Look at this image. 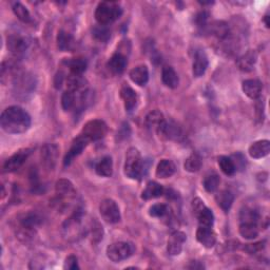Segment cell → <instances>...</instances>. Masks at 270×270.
I'll return each mask as SVG.
<instances>
[{
	"instance_id": "33",
	"label": "cell",
	"mask_w": 270,
	"mask_h": 270,
	"mask_svg": "<svg viewBox=\"0 0 270 270\" xmlns=\"http://www.w3.org/2000/svg\"><path fill=\"white\" fill-rule=\"evenodd\" d=\"M202 165H203V161H202L201 155L193 152L192 154H190L187 157L184 164V168L186 171L190 173H194V172H197L198 170L202 168Z\"/></svg>"
},
{
	"instance_id": "17",
	"label": "cell",
	"mask_w": 270,
	"mask_h": 270,
	"mask_svg": "<svg viewBox=\"0 0 270 270\" xmlns=\"http://www.w3.org/2000/svg\"><path fill=\"white\" fill-rule=\"evenodd\" d=\"M121 97L124 102L126 111L131 112L132 110L136 107L137 102H138V96L136 92L130 86L124 85L121 88Z\"/></svg>"
},
{
	"instance_id": "13",
	"label": "cell",
	"mask_w": 270,
	"mask_h": 270,
	"mask_svg": "<svg viewBox=\"0 0 270 270\" xmlns=\"http://www.w3.org/2000/svg\"><path fill=\"white\" fill-rule=\"evenodd\" d=\"M187 236L183 231H174L168 239L167 251L171 255L181 254Z\"/></svg>"
},
{
	"instance_id": "26",
	"label": "cell",
	"mask_w": 270,
	"mask_h": 270,
	"mask_svg": "<svg viewBox=\"0 0 270 270\" xmlns=\"http://www.w3.org/2000/svg\"><path fill=\"white\" fill-rule=\"evenodd\" d=\"M57 47L62 52H71L75 47V41L71 34L59 31L57 35Z\"/></svg>"
},
{
	"instance_id": "48",
	"label": "cell",
	"mask_w": 270,
	"mask_h": 270,
	"mask_svg": "<svg viewBox=\"0 0 270 270\" xmlns=\"http://www.w3.org/2000/svg\"><path fill=\"white\" fill-rule=\"evenodd\" d=\"M188 268H190V269H203L204 265L197 261H192L191 265H189Z\"/></svg>"
},
{
	"instance_id": "20",
	"label": "cell",
	"mask_w": 270,
	"mask_h": 270,
	"mask_svg": "<svg viewBox=\"0 0 270 270\" xmlns=\"http://www.w3.org/2000/svg\"><path fill=\"white\" fill-rule=\"evenodd\" d=\"M249 155L252 158L258 159L267 156L270 152V142L267 139H262V141L254 142L249 147Z\"/></svg>"
},
{
	"instance_id": "47",
	"label": "cell",
	"mask_w": 270,
	"mask_h": 270,
	"mask_svg": "<svg viewBox=\"0 0 270 270\" xmlns=\"http://www.w3.org/2000/svg\"><path fill=\"white\" fill-rule=\"evenodd\" d=\"M191 206H192V211H193V213L195 215L196 213H198L205 207V204H204V202L202 201L201 198L196 197V198H194L193 201H192Z\"/></svg>"
},
{
	"instance_id": "24",
	"label": "cell",
	"mask_w": 270,
	"mask_h": 270,
	"mask_svg": "<svg viewBox=\"0 0 270 270\" xmlns=\"http://www.w3.org/2000/svg\"><path fill=\"white\" fill-rule=\"evenodd\" d=\"M176 171V166L171 159H162L156 167L155 174L158 178H168Z\"/></svg>"
},
{
	"instance_id": "46",
	"label": "cell",
	"mask_w": 270,
	"mask_h": 270,
	"mask_svg": "<svg viewBox=\"0 0 270 270\" xmlns=\"http://www.w3.org/2000/svg\"><path fill=\"white\" fill-rule=\"evenodd\" d=\"M264 248V242H258V243H254V244H248L245 249L246 251L249 253H256L258 251H261V250Z\"/></svg>"
},
{
	"instance_id": "4",
	"label": "cell",
	"mask_w": 270,
	"mask_h": 270,
	"mask_svg": "<svg viewBox=\"0 0 270 270\" xmlns=\"http://www.w3.org/2000/svg\"><path fill=\"white\" fill-rule=\"evenodd\" d=\"M135 252V246L130 242H116L107 247L106 253L110 261L114 263L122 262L132 256Z\"/></svg>"
},
{
	"instance_id": "30",
	"label": "cell",
	"mask_w": 270,
	"mask_h": 270,
	"mask_svg": "<svg viewBox=\"0 0 270 270\" xmlns=\"http://www.w3.org/2000/svg\"><path fill=\"white\" fill-rule=\"evenodd\" d=\"M165 117L164 114L161 111H157V110H154V111L150 112L146 116V126L150 129L153 130V131H157V129L162 126V124L165 122Z\"/></svg>"
},
{
	"instance_id": "25",
	"label": "cell",
	"mask_w": 270,
	"mask_h": 270,
	"mask_svg": "<svg viewBox=\"0 0 270 270\" xmlns=\"http://www.w3.org/2000/svg\"><path fill=\"white\" fill-rule=\"evenodd\" d=\"M162 81H163V84L170 89H175L179 85L178 75L175 72V70L170 66H166L163 68Z\"/></svg>"
},
{
	"instance_id": "18",
	"label": "cell",
	"mask_w": 270,
	"mask_h": 270,
	"mask_svg": "<svg viewBox=\"0 0 270 270\" xmlns=\"http://www.w3.org/2000/svg\"><path fill=\"white\" fill-rule=\"evenodd\" d=\"M128 65V59L121 52L114 53L108 62V69L114 74H122Z\"/></svg>"
},
{
	"instance_id": "21",
	"label": "cell",
	"mask_w": 270,
	"mask_h": 270,
	"mask_svg": "<svg viewBox=\"0 0 270 270\" xmlns=\"http://www.w3.org/2000/svg\"><path fill=\"white\" fill-rule=\"evenodd\" d=\"M131 81L139 87H143L147 85L149 81V70L148 67L145 65H139L133 68L129 73Z\"/></svg>"
},
{
	"instance_id": "5",
	"label": "cell",
	"mask_w": 270,
	"mask_h": 270,
	"mask_svg": "<svg viewBox=\"0 0 270 270\" xmlns=\"http://www.w3.org/2000/svg\"><path fill=\"white\" fill-rule=\"evenodd\" d=\"M107 133L108 126L104 121H102V119H92V121H89L85 124L81 134L88 137L91 142H95L104 138Z\"/></svg>"
},
{
	"instance_id": "27",
	"label": "cell",
	"mask_w": 270,
	"mask_h": 270,
	"mask_svg": "<svg viewBox=\"0 0 270 270\" xmlns=\"http://www.w3.org/2000/svg\"><path fill=\"white\" fill-rule=\"evenodd\" d=\"M164 192H165V189L161 184L151 181L147 184L146 188L144 189V191L142 192V198L145 199V201H148V199H152V198L162 196Z\"/></svg>"
},
{
	"instance_id": "14",
	"label": "cell",
	"mask_w": 270,
	"mask_h": 270,
	"mask_svg": "<svg viewBox=\"0 0 270 270\" xmlns=\"http://www.w3.org/2000/svg\"><path fill=\"white\" fill-rule=\"evenodd\" d=\"M58 157V148L56 145L47 144L42 149V161L45 167L49 170H53Z\"/></svg>"
},
{
	"instance_id": "6",
	"label": "cell",
	"mask_w": 270,
	"mask_h": 270,
	"mask_svg": "<svg viewBox=\"0 0 270 270\" xmlns=\"http://www.w3.org/2000/svg\"><path fill=\"white\" fill-rule=\"evenodd\" d=\"M99 213L108 224H116L121 221V210L117 203L111 198H106L99 205Z\"/></svg>"
},
{
	"instance_id": "12",
	"label": "cell",
	"mask_w": 270,
	"mask_h": 270,
	"mask_svg": "<svg viewBox=\"0 0 270 270\" xmlns=\"http://www.w3.org/2000/svg\"><path fill=\"white\" fill-rule=\"evenodd\" d=\"M196 239L206 248H212L216 243V234L212 227L199 225L196 230Z\"/></svg>"
},
{
	"instance_id": "1",
	"label": "cell",
	"mask_w": 270,
	"mask_h": 270,
	"mask_svg": "<svg viewBox=\"0 0 270 270\" xmlns=\"http://www.w3.org/2000/svg\"><path fill=\"white\" fill-rule=\"evenodd\" d=\"M0 125L7 133H25L31 127V116L23 108L12 106L4 110L0 117Z\"/></svg>"
},
{
	"instance_id": "40",
	"label": "cell",
	"mask_w": 270,
	"mask_h": 270,
	"mask_svg": "<svg viewBox=\"0 0 270 270\" xmlns=\"http://www.w3.org/2000/svg\"><path fill=\"white\" fill-rule=\"evenodd\" d=\"M219 182H221L219 176L215 173H211L205 177L204 182H203V186L207 192L212 193V192H215L217 190V188L219 186Z\"/></svg>"
},
{
	"instance_id": "34",
	"label": "cell",
	"mask_w": 270,
	"mask_h": 270,
	"mask_svg": "<svg viewBox=\"0 0 270 270\" xmlns=\"http://www.w3.org/2000/svg\"><path fill=\"white\" fill-rule=\"evenodd\" d=\"M239 221H241V223L258 224L259 213L257 212V210L251 207H244L239 212Z\"/></svg>"
},
{
	"instance_id": "32",
	"label": "cell",
	"mask_w": 270,
	"mask_h": 270,
	"mask_svg": "<svg viewBox=\"0 0 270 270\" xmlns=\"http://www.w3.org/2000/svg\"><path fill=\"white\" fill-rule=\"evenodd\" d=\"M67 87L68 90H71L74 92L85 91L86 79L83 77V75L71 74L67 78Z\"/></svg>"
},
{
	"instance_id": "37",
	"label": "cell",
	"mask_w": 270,
	"mask_h": 270,
	"mask_svg": "<svg viewBox=\"0 0 270 270\" xmlns=\"http://www.w3.org/2000/svg\"><path fill=\"white\" fill-rule=\"evenodd\" d=\"M198 224L201 226H208V227H212L214 223V214L213 212L207 208L206 206L199 211L198 213L195 214Z\"/></svg>"
},
{
	"instance_id": "43",
	"label": "cell",
	"mask_w": 270,
	"mask_h": 270,
	"mask_svg": "<svg viewBox=\"0 0 270 270\" xmlns=\"http://www.w3.org/2000/svg\"><path fill=\"white\" fill-rule=\"evenodd\" d=\"M208 18H209V13L206 12V11H202L196 14L195 16V24L198 28H202V29H205V27L207 26V22H208Z\"/></svg>"
},
{
	"instance_id": "23",
	"label": "cell",
	"mask_w": 270,
	"mask_h": 270,
	"mask_svg": "<svg viewBox=\"0 0 270 270\" xmlns=\"http://www.w3.org/2000/svg\"><path fill=\"white\" fill-rule=\"evenodd\" d=\"M256 61H257L256 52L252 51V50H250V51L246 52L243 56H241L237 59L236 65L241 71L249 72L253 69Z\"/></svg>"
},
{
	"instance_id": "38",
	"label": "cell",
	"mask_w": 270,
	"mask_h": 270,
	"mask_svg": "<svg viewBox=\"0 0 270 270\" xmlns=\"http://www.w3.org/2000/svg\"><path fill=\"white\" fill-rule=\"evenodd\" d=\"M68 67L70 72L74 75H83V73L87 70V62L82 57L72 58L68 62Z\"/></svg>"
},
{
	"instance_id": "11",
	"label": "cell",
	"mask_w": 270,
	"mask_h": 270,
	"mask_svg": "<svg viewBox=\"0 0 270 270\" xmlns=\"http://www.w3.org/2000/svg\"><path fill=\"white\" fill-rule=\"evenodd\" d=\"M29 41L19 34H13L8 37L7 41V47L10 52H11L14 56H21L26 53V51L29 48Z\"/></svg>"
},
{
	"instance_id": "2",
	"label": "cell",
	"mask_w": 270,
	"mask_h": 270,
	"mask_svg": "<svg viewBox=\"0 0 270 270\" xmlns=\"http://www.w3.org/2000/svg\"><path fill=\"white\" fill-rule=\"evenodd\" d=\"M123 15V9L117 3L103 2L95 10V19L101 26H108L116 22Z\"/></svg>"
},
{
	"instance_id": "8",
	"label": "cell",
	"mask_w": 270,
	"mask_h": 270,
	"mask_svg": "<svg viewBox=\"0 0 270 270\" xmlns=\"http://www.w3.org/2000/svg\"><path fill=\"white\" fill-rule=\"evenodd\" d=\"M13 84L14 91L16 94H28L33 91L35 87L34 79L32 75L28 74L27 72H15L13 75Z\"/></svg>"
},
{
	"instance_id": "16",
	"label": "cell",
	"mask_w": 270,
	"mask_h": 270,
	"mask_svg": "<svg viewBox=\"0 0 270 270\" xmlns=\"http://www.w3.org/2000/svg\"><path fill=\"white\" fill-rule=\"evenodd\" d=\"M55 190L57 195L64 199H72L76 196V189L69 179L62 178L57 181L55 185Z\"/></svg>"
},
{
	"instance_id": "44",
	"label": "cell",
	"mask_w": 270,
	"mask_h": 270,
	"mask_svg": "<svg viewBox=\"0 0 270 270\" xmlns=\"http://www.w3.org/2000/svg\"><path fill=\"white\" fill-rule=\"evenodd\" d=\"M64 268H65V269H69V270L79 269L78 262H77V257H76L75 255H69V256L66 258Z\"/></svg>"
},
{
	"instance_id": "39",
	"label": "cell",
	"mask_w": 270,
	"mask_h": 270,
	"mask_svg": "<svg viewBox=\"0 0 270 270\" xmlns=\"http://www.w3.org/2000/svg\"><path fill=\"white\" fill-rule=\"evenodd\" d=\"M13 12L21 22H23L25 24H30L32 22L31 14H30L29 10L23 4L16 3L13 6Z\"/></svg>"
},
{
	"instance_id": "15",
	"label": "cell",
	"mask_w": 270,
	"mask_h": 270,
	"mask_svg": "<svg viewBox=\"0 0 270 270\" xmlns=\"http://www.w3.org/2000/svg\"><path fill=\"white\" fill-rule=\"evenodd\" d=\"M19 224L26 232H32L39 225L42 224V217L36 212H28L23 214L19 218Z\"/></svg>"
},
{
	"instance_id": "41",
	"label": "cell",
	"mask_w": 270,
	"mask_h": 270,
	"mask_svg": "<svg viewBox=\"0 0 270 270\" xmlns=\"http://www.w3.org/2000/svg\"><path fill=\"white\" fill-rule=\"evenodd\" d=\"M92 33H93V36L96 41L102 42V43L108 42L110 36H111V32H110V30L106 26H101V25L94 27Z\"/></svg>"
},
{
	"instance_id": "36",
	"label": "cell",
	"mask_w": 270,
	"mask_h": 270,
	"mask_svg": "<svg viewBox=\"0 0 270 270\" xmlns=\"http://www.w3.org/2000/svg\"><path fill=\"white\" fill-rule=\"evenodd\" d=\"M77 92L67 90L62 96V106L65 111H71L77 106Z\"/></svg>"
},
{
	"instance_id": "49",
	"label": "cell",
	"mask_w": 270,
	"mask_h": 270,
	"mask_svg": "<svg viewBox=\"0 0 270 270\" xmlns=\"http://www.w3.org/2000/svg\"><path fill=\"white\" fill-rule=\"evenodd\" d=\"M268 19H269V16H268V15H266V16L264 17V22H265V25H266V27H267V28H269V26H270Z\"/></svg>"
},
{
	"instance_id": "9",
	"label": "cell",
	"mask_w": 270,
	"mask_h": 270,
	"mask_svg": "<svg viewBox=\"0 0 270 270\" xmlns=\"http://www.w3.org/2000/svg\"><path fill=\"white\" fill-rule=\"evenodd\" d=\"M90 142L91 141H90V139L88 137H86L85 135H83V134L78 135L73 141L71 147H70V149H69L68 153L66 154V156L64 158V165L67 167L71 164L75 157L82 154V152L87 148V146L90 144Z\"/></svg>"
},
{
	"instance_id": "3",
	"label": "cell",
	"mask_w": 270,
	"mask_h": 270,
	"mask_svg": "<svg viewBox=\"0 0 270 270\" xmlns=\"http://www.w3.org/2000/svg\"><path fill=\"white\" fill-rule=\"evenodd\" d=\"M144 169V162L141 152L136 148H130L126 154V161L124 166L125 175L131 179L141 177Z\"/></svg>"
},
{
	"instance_id": "22",
	"label": "cell",
	"mask_w": 270,
	"mask_h": 270,
	"mask_svg": "<svg viewBox=\"0 0 270 270\" xmlns=\"http://www.w3.org/2000/svg\"><path fill=\"white\" fill-rule=\"evenodd\" d=\"M209 62L206 54L203 51H198L195 53L194 61L192 65V73L194 77H201L205 74L208 68Z\"/></svg>"
},
{
	"instance_id": "28",
	"label": "cell",
	"mask_w": 270,
	"mask_h": 270,
	"mask_svg": "<svg viewBox=\"0 0 270 270\" xmlns=\"http://www.w3.org/2000/svg\"><path fill=\"white\" fill-rule=\"evenodd\" d=\"M95 171L99 176L110 177L113 174V161L111 156H104L95 166Z\"/></svg>"
},
{
	"instance_id": "7",
	"label": "cell",
	"mask_w": 270,
	"mask_h": 270,
	"mask_svg": "<svg viewBox=\"0 0 270 270\" xmlns=\"http://www.w3.org/2000/svg\"><path fill=\"white\" fill-rule=\"evenodd\" d=\"M159 138L164 141H182L184 134L183 130L175 122L166 121L162 124V126L157 129L156 131Z\"/></svg>"
},
{
	"instance_id": "31",
	"label": "cell",
	"mask_w": 270,
	"mask_h": 270,
	"mask_svg": "<svg viewBox=\"0 0 270 270\" xmlns=\"http://www.w3.org/2000/svg\"><path fill=\"white\" fill-rule=\"evenodd\" d=\"M238 231L245 239H254L258 236L259 229L258 225L254 223H241Z\"/></svg>"
},
{
	"instance_id": "19",
	"label": "cell",
	"mask_w": 270,
	"mask_h": 270,
	"mask_svg": "<svg viewBox=\"0 0 270 270\" xmlns=\"http://www.w3.org/2000/svg\"><path fill=\"white\" fill-rule=\"evenodd\" d=\"M242 90L249 98L257 99L262 94L263 85L257 79H247L242 84Z\"/></svg>"
},
{
	"instance_id": "45",
	"label": "cell",
	"mask_w": 270,
	"mask_h": 270,
	"mask_svg": "<svg viewBox=\"0 0 270 270\" xmlns=\"http://www.w3.org/2000/svg\"><path fill=\"white\" fill-rule=\"evenodd\" d=\"M231 159H232L233 163H234V165H235L236 170H237V169H239V170L244 169L245 164H246V159H245V157L243 156V154H241V153L233 154V155L231 156Z\"/></svg>"
},
{
	"instance_id": "35",
	"label": "cell",
	"mask_w": 270,
	"mask_h": 270,
	"mask_svg": "<svg viewBox=\"0 0 270 270\" xmlns=\"http://www.w3.org/2000/svg\"><path fill=\"white\" fill-rule=\"evenodd\" d=\"M217 163H218L219 168H221V170H222V172L225 175L233 176L235 174L236 168H235V165L231 159V157L222 155L217 158Z\"/></svg>"
},
{
	"instance_id": "10",
	"label": "cell",
	"mask_w": 270,
	"mask_h": 270,
	"mask_svg": "<svg viewBox=\"0 0 270 270\" xmlns=\"http://www.w3.org/2000/svg\"><path fill=\"white\" fill-rule=\"evenodd\" d=\"M32 153V149H22L18 150L16 153H14L11 157L8 158L5 165H4V170L6 172H14L16 170L21 168L25 162L30 156V154Z\"/></svg>"
},
{
	"instance_id": "42",
	"label": "cell",
	"mask_w": 270,
	"mask_h": 270,
	"mask_svg": "<svg viewBox=\"0 0 270 270\" xmlns=\"http://www.w3.org/2000/svg\"><path fill=\"white\" fill-rule=\"evenodd\" d=\"M168 206L165 204H154L149 209L150 216L153 217H165L168 214Z\"/></svg>"
},
{
	"instance_id": "29",
	"label": "cell",
	"mask_w": 270,
	"mask_h": 270,
	"mask_svg": "<svg viewBox=\"0 0 270 270\" xmlns=\"http://www.w3.org/2000/svg\"><path fill=\"white\" fill-rule=\"evenodd\" d=\"M215 199L217 205L222 208L223 211L228 212L233 204L234 195L231 191H229V190H223V191L216 194Z\"/></svg>"
}]
</instances>
